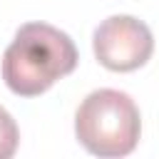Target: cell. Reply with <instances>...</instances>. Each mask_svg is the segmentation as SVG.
<instances>
[{
  "label": "cell",
  "mask_w": 159,
  "mask_h": 159,
  "mask_svg": "<svg viewBox=\"0 0 159 159\" xmlns=\"http://www.w3.org/2000/svg\"><path fill=\"white\" fill-rule=\"evenodd\" d=\"M94 57L112 72H132L154 52L152 30L132 15H112L102 20L92 37Z\"/></svg>",
  "instance_id": "obj_3"
},
{
  "label": "cell",
  "mask_w": 159,
  "mask_h": 159,
  "mask_svg": "<svg viewBox=\"0 0 159 159\" xmlns=\"http://www.w3.org/2000/svg\"><path fill=\"white\" fill-rule=\"evenodd\" d=\"M77 67V47L67 32L47 22H27L2 55V80L20 97L47 92Z\"/></svg>",
  "instance_id": "obj_1"
},
{
  "label": "cell",
  "mask_w": 159,
  "mask_h": 159,
  "mask_svg": "<svg viewBox=\"0 0 159 159\" xmlns=\"http://www.w3.org/2000/svg\"><path fill=\"white\" fill-rule=\"evenodd\" d=\"M17 142H20L17 124L10 117V112L0 107V159H10L17 149Z\"/></svg>",
  "instance_id": "obj_4"
},
{
  "label": "cell",
  "mask_w": 159,
  "mask_h": 159,
  "mask_svg": "<svg viewBox=\"0 0 159 159\" xmlns=\"http://www.w3.org/2000/svg\"><path fill=\"white\" fill-rule=\"evenodd\" d=\"M75 134L94 157H124L134 152L142 134L139 109L127 92L94 89L77 107Z\"/></svg>",
  "instance_id": "obj_2"
}]
</instances>
